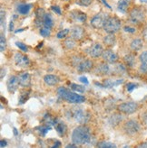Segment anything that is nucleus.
Returning <instances> with one entry per match:
<instances>
[{
    "instance_id": "1",
    "label": "nucleus",
    "mask_w": 147,
    "mask_h": 148,
    "mask_svg": "<svg viewBox=\"0 0 147 148\" xmlns=\"http://www.w3.org/2000/svg\"><path fill=\"white\" fill-rule=\"evenodd\" d=\"M90 128L85 125H81L76 127L72 133V141L77 145H84L91 141Z\"/></svg>"
},
{
    "instance_id": "2",
    "label": "nucleus",
    "mask_w": 147,
    "mask_h": 148,
    "mask_svg": "<svg viewBox=\"0 0 147 148\" xmlns=\"http://www.w3.org/2000/svg\"><path fill=\"white\" fill-rule=\"evenodd\" d=\"M57 95L63 100L69 103H73V104H79V103H83L85 101V98L84 96H81L77 93H75L74 91H71L64 87H60L58 88Z\"/></svg>"
},
{
    "instance_id": "3",
    "label": "nucleus",
    "mask_w": 147,
    "mask_h": 148,
    "mask_svg": "<svg viewBox=\"0 0 147 148\" xmlns=\"http://www.w3.org/2000/svg\"><path fill=\"white\" fill-rule=\"evenodd\" d=\"M104 30L108 34H115L121 28V21L116 16H108L105 22Z\"/></svg>"
},
{
    "instance_id": "4",
    "label": "nucleus",
    "mask_w": 147,
    "mask_h": 148,
    "mask_svg": "<svg viewBox=\"0 0 147 148\" xmlns=\"http://www.w3.org/2000/svg\"><path fill=\"white\" fill-rule=\"evenodd\" d=\"M72 116L76 122L80 125H85L91 118L90 113L82 108H76L74 109L72 112Z\"/></svg>"
},
{
    "instance_id": "5",
    "label": "nucleus",
    "mask_w": 147,
    "mask_h": 148,
    "mask_svg": "<svg viewBox=\"0 0 147 148\" xmlns=\"http://www.w3.org/2000/svg\"><path fill=\"white\" fill-rule=\"evenodd\" d=\"M145 14L144 10L140 6H135L129 12V19L131 23L135 25H140L144 21Z\"/></svg>"
},
{
    "instance_id": "6",
    "label": "nucleus",
    "mask_w": 147,
    "mask_h": 148,
    "mask_svg": "<svg viewBox=\"0 0 147 148\" xmlns=\"http://www.w3.org/2000/svg\"><path fill=\"white\" fill-rule=\"evenodd\" d=\"M95 71L99 75L103 76H109L114 75L115 73V64L114 63H108V62H103L98 64V66L95 68Z\"/></svg>"
},
{
    "instance_id": "7",
    "label": "nucleus",
    "mask_w": 147,
    "mask_h": 148,
    "mask_svg": "<svg viewBox=\"0 0 147 148\" xmlns=\"http://www.w3.org/2000/svg\"><path fill=\"white\" fill-rule=\"evenodd\" d=\"M123 128V131L129 136L136 135L141 129L140 125H139V123L135 119H130V120L126 121L124 123Z\"/></svg>"
},
{
    "instance_id": "8",
    "label": "nucleus",
    "mask_w": 147,
    "mask_h": 148,
    "mask_svg": "<svg viewBox=\"0 0 147 148\" xmlns=\"http://www.w3.org/2000/svg\"><path fill=\"white\" fill-rule=\"evenodd\" d=\"M117 109L120 113L126 114V115H130L135 113V111L138 109V104L135 102L130 101V102H124L120 104L117 107Z\"/></svg>"
},
{
    "instance_id": "9",
    "label": "nucleus",
    "mask_w": 147,
    "mask_h": 148,
    "mask_svg": "<svg viewBox=\"0 0 147 148\" xmlns=\"http://www.w3.org/2000/svg\"><path fill=\"white\" fill-rule=\"evenodd\" d=\"M15 62L17 66L19 67H22V68H26V67H29V65H30V60H29V58L26 56V55H24L23 53H17L15 54Z\"/></svg>"
},
{
    "instance_id": "10",
    "label": "nucleus",
    "mask_w": 147,
    "mask_h": 148,
    "mask_svg": "<svg viewBox=\"0 0 147 148\" xmlns=\"http://www.w3.org/2000/svg\"><path fill=\"white\" fill-rule=\"evenodd\" d=\"M108 16H104L103 14H97L91 19V25L94 28V29H100L104 27L105 22Z\"/></svg>"
},
{
    "instance_id": "11",
    "label": "nucleus",
    "mask_w": 147,
    "mask_h": 148,
    "mask_svg": "<svg viewBox=\"0 0 147 148\" xmlns=\"http://www.w3.org/2000/svg\"><path fill=\"white\" fill-rule=\"evenodd\" d=\"M102 58L105 62L108 63H116V62L118 61V56L116 53H114L112 50L107 49L104 50L102 54Z\"/></svg>"
},
{
    "instance_id": "12",
    "label": "nucleus",
    "mask_w": 147,
    "mask_h": 148,
    "mask_svg": "<svg viewBox=\"0 0 147 148\" xmlns=\"http://www.w3.org/2000/svg\"><path fill=\"white\" fill-rule=\"evenodd\" d=\"M19 79L17 76H10V78L7 79V82H6V88H7V90H8L10 93H15L18 88L19 86Z\"/></svg>"
},
{
    "instance_id": "13",
    "label": "nucleus",
    "mask_w": 147,
    "mask_h": 148,
    "mask_svg": "<svg viewBox=\"0 0 147 148\" xmlns=\"http://www.w3.org/2000/svg\"><path fill=\"white\" fill-rule=\"evenodd\" d=\"M94 67V62L93 61L91 60H88V59H86V60H83L82 62H81L76 67V70L78 72H89Z\"/></svg>"
},
{
    "instance_id": "14",
    "label": "nucleus",
    "mask_w": 147,
    "mask_h": 148,
    "mask_svg": "<svg viewBox=\"0 0 147 148\" xmlns=\"http://www.w3.org/2000/svg\"><path fill=\"white\" fill-rule=\"evenodd\" d=\"M85 34V31L83 27L81 26H75L71 29L70 31V35L73 39H75L76 41H80L82 40Z\"/></svg>"
},
{
    "instance_id": "15",
    "label": "nucleus",
    "mask_w": 147,
    "mask_h": 148,
    "mask_svg": "<svg viewBox=\"0 0 147 148\" xmlns=\"http://www.w3.org/2000/svg\"><path fill=\"white\" fill-rule=\"evenodd\" d=\"M103 51H104V48L100 43H94L89 49V55L92 58H98L102 56Z\"/></svg>"
},
{
    "instance_id": "16",
    "label": "nucleus",
    "mask_w": 147,
    "mask_h": 148,
    "mask_svg": "<svg viewBox=\"0 0 147 148\" xmlns=\"http://www.w3.org/2000/svg\"><path fill=\"white\" fill-rule=\"evenodd\" d=\"M71 18L75 22H80V23H85L87 19L86 14L80 11V10H74L70 13Z\"/></svg>"
},
{
    "instance_id": "17",
    "label": "nucleus",
    "mask_w": 147,
    "mask_h": 148,
    "mask_svg": "<svg viewBox=\"0 0 147 148\" xmlns=\"http://www.w3.org/2000/svg\"><path fill=\"white\" fill-rule=\"evenodd\" d=\"M19 84L23 88H28L31 86V75L29 73H22L18 76Z\"/></svg>"
},
{
    "instance_id": "18",
    "label": "nucleus",
    "mask_w": 147,
    "mask_h": 148,
    "mask_svg": "<svg viewBox=\"0 0 147 148\" xmlns=\"http://www.w3.org/2000/svg\"><path fill=\"white\" fill-rule=\"evenodd\" d=\"M46 16V12L44 8H39L36 9L35 11V23L37 26H41L42 25H44V18H45Z\"/></svg>"
},
{
    "instance_id": "19",
    "label": "nucleus",
    "mask_w": 147,
    "mask_h": 148,
    "mask_svg": "<svg viewBox=\"0 0 147 148\" xmlns=\"http://www.w3.org/2000/svg\"><path fill=\"white\" fill-rule=\"evenodd\" d=\"M55 130L57 132V134L59 135L60 136H64L65 134H67V125H65L64 122L62 121H57L55 120Z\"/></svg>"
},
{
    "instance_id": "20",
    "label": "nucleus",
    "mask_w": 147,
    "mask_h": 148,
    "mask_svg": "<svg viewBox=\"0 0 147 148\" xmlns=\"http://www.w3.org/2000/svg\"><path fill=\"white\" fill-rule=\"evenodd\" d=\"M44 81L48 86H55L59 83L60 79L57 76L54 75V74H47V75L44 77Z\"/></svg>"
},
{
    "instance_id": "21",
    "label": "nucleus",
    "mask_w": 147,
    "mask_h": 148,
    "mask_svg": "<svg viewBox=\"0 0 147 148\" xmlns=\"http://www.w3.org/2000/svg\"><path fill=\"white\" fill-rule=\"evenodd\" d=\"M140 62H141V65H140V71L143 74H147V51H144L141 53L140 57Z\"/></svg>"
},
{
    "instance_id": "22",
    "label": "nucleus",
    "mask_w": 147,
    "mask_h": 148,
    "mask_svg": "<svg viewBox=\"0 0 147 148\" xmlns=\"http://www.w3.org/2000/svg\"><path fill=\"white\" fill-rule=\"evenodd\" d=\"M103 41H104V43L108 47L114 46L115 42H116V39H115V36H114V34H108L107 35H105L104 37Z\"/></svg>"
},
{
    "instance_id": "23",
    "label": "nucleus",
    "mask_w": 147,
    "mask_h": 148,
    "mask_svg": "<svg viewBox=\"0 0 147 148\" xmlns=\"http://www.w3.org/2000/svg\"><path fill=\"white\" fill-rule=\"evenodd\" d=\"M144 46V42L142 39L140 38H136V39H134L132 41L131 44H130V47L131 49L133 50L134 51H140Z\"/></svg>"
},
{
    "instance_id": "24",
    "label": "nucleus",
    "mask_w": 147,
    "mask_h": 148,
    "mask_svg": "<svg viewBox=\"0 0 147 148\" xmlns=\"http://www.w3.org/2000/svg\"><path fill=\"white\" fill-rule=\"evenodd\" d=\"M123 82V79H116V80H113L111 79H106L104 81V87L105 88H113L115 86H118L120 84H122Z\"/></svg>"
},
{
    "instance_id": "25",
    "label": "nucleus",
    "mask_w": 147,
    "mask_h": 148,
    "mask_svg": "<svg viewBox=\"0 0 147 148\" xmlns=\"http://www.w3.org/2000/svg\"><path fill=\"white\" fill-rule=\"evenodd\" d=\"M123 62H124V64L130 68L134 67V65L135 63V56L133 53L126 54L123 57Z\"/></svg>"
},
{
    "instance_id": "26",
    "label": "nucleus",
    "mask_w": 147,
    "mask_h": 148,
    "mask_svg": "<svg viewBox=\"0 0 147 148\" xmlns=\"http://www.w3.org/2000/svg\"><path fill=\"white\" fill-rule=\"evenodd\" d=\"M44 27H46L48 29L53 28L54 26V20L53 17L51 16V14H46L45 18H44Z\"/></svg>"
},
{
    "instance_id": "27",
    "label": "nucleus",
    "mask_w": 147,
    "mask_h": 148,
    "mask_svg": "<svg viewBox=\"0 0 147 148\" xmlns=\"http://www.w3.org/2000/svg\"><path fill=\"white\" fill-rule=\"evenodd\" d=\"M130 3L131 0H120L118 2V9L123 13H126L130 5Z\"/></svg>"
},
{
    "instance_id": "28",
    "label": "nucleus",
    "mask_w": 147,
    "mask_h": 148,
    "mask_svg": "<svg viewBox=\"0 0 147 148\" xmlns=\"http://www.w3.org/2000/svg\"><path fill=\"white\" fill-rule=\"evenodd\" d=\"M63 45L65 49L67 50H72L76 47V40L73 39L72 37H70V38H67L65 39V41L64 42Z\"/></svg>"
},
{
    "instance_id": "29",
    "label": "nucleus",
    "mask_w": 147,
    "mask_h": 148,
    "mask_svg": "<svg viewBox=\"0 0 147 148\" xmlns=\"http://www.w3.org/2000/svg\"><path fill=\"white\" fill-rule=\"evenodd\" d=\"M31 5H19L18 7H17V11L20 14H23V16H25V14H27L29 10H30L31 8Z\"/></svg>"
},
{
    "instance_id": "30",
    "label": "nucleus",
    "mask_w": 147,
    "mask_h": 148,
    "mask_svg": "<svg viewBox=\"0 0 147 148\" xmlns=\"http://www.w3.org/2000/svg\"><path fill=\"white\" fill-rule=\"evenodd\" d=\"M115 73L118 74V75H122V74L126 73V66L122 63H116L115 64Z\"/></svg>"
},
{
    "instance_id": "31",
    "label": "nucleus",
    "mask_w": 147,
    "mask_h": 148,
    "mask_svg": "<svg viewBox=\"0 0 147 148\" xmlns=\"http://www.w3.org/2000/svg\"><path fill=\"white\" fill-rule=\"evenodd\" d=\"M29 95H30V92H29V91H23L20 94V96H19V101H18V103H19L20 105L24 104V103L29 99Z\"/></svg>"
},
{
    "instance_id": "32",
    "label": "nucleus",
    "mask_w": 147,
    "mask_h": 148,
    "mask_svg": "<svg viewBox=\"0 0 147 148\" xmlns=\"http://www.w3.org/2000/svg\"><path fill=\"white\" fill-rule=\"evenodd\" d=\"M70 87H71V88L74 91H76L78 93H84L85 90V86H82V85H77V84H75V83H72Z\"/></svg>"
},
{
    "instance_id": "33",
    "label": "nucleus",
    "mask_w": 147,
    "mask_h": 148,
    "mask_svg": "<svg viewBox=\"0 0 147 148\" xmlns=\"http://www.w3.org/2000/svg\"><path fill=\"white\" fill-rule=\"evenodd\" d=\"M122 120V116H120V115H118V114H114L112 116H111V118L109 119V122L110 123H112L114 125H118L119 124V122Z\"/></svg>"
},
{
    "instance_id": "34",
    "label": "nucleus",
    "mask_w": 147,
    "mask_h": 148,
    "mask_svg": "<svg viewBox=\"0 0 147 148\" xmlns=\"http://www.w3.org/2000/svg\"><path fill=\"white\" fill-rule=\"evenodd\" d=\"M97 147H100V148H115L116 147V145H114L113 143H110V142L103 141V142L98 143Z\"/></svg>"
},
{
    "instance_id": "35",
    "label": "nucleus",
    "mask_w": 147,
    "mask_h": 148,
    "mask_svg": "<svg viewBox=\"0 0 147 148\" xmlns=\"http://www.w3.org/2000/svg\"><path fill=\"white\" fill-rule=\"evenodd\" d=\"M70 33V30L69 29H64V30L60 31L59 33L57 34L56 37L58 39H64L65 37H67L68 35V34Z\"/></svg>"
},
{
    "instance_id": "36",
    "label": "nucleus",
    "mask_w": 147,
    "mask_h": 148,
    "mask_svg": "<svg viewBox=\"0 0 147 148\" xmlns=\"http://www.w3.org/2000/svg\"><path fill=\"white\" fill-rule=\"evenodd\" d=\"M51 129V127L50 125H44V127H39V132H40V136H45L46 135V133L49 131Z\"/></svg>"
},
{
    "instance_id": "37",
    "label": "nucleus",
    "mask_w": 147,
    "mask_h": 148,
    "mask_svg": "<svg viewBox=\"0 0 147 148\" xmlns=\"http://www.w3.org/2000/svg\"><path fill=\"white\" fill-rule=\"evenodd\" d=\"M93 0H76V3L82 6H89L92 4Z\"/></svg>"
},
{
    "instance_id": "38",
    "label": "nucleus",
    "mask_w": 147,
    "mask_h": 148,
    "mask_svg": "<svg viewBox=\"0 0 147 148\" xmlns=\"http://www.w3.org/2000/svg\"><path fill=\"white\" fill-rule=\"evenodd\" d=\"M40 34L43 37H48V36H50V34H51L50 29H48L46 27H42V28H40Z\"/></svg>"
},
{
    "instance_id": "39",
    "label": "nucleus",
    "mask_w": 147,
    "mask_h": 148,
    "mask_svg": "<svg viewBox=\"0 0 147 148\" xmlns=\"http://www.w3.org/2000/svg\"><path fill=\"white\" fill-rule=\"evenodd\" d=\"M137 86H138V85H137L136 83L129 82V83L126 84V90H127V91H128L129 93H131V92H133V90H135V88H137Z\"/></svg>"
},
{
    "instance_id": "40",
    "label": "nucleus",
    "mask_w": 147,
    "mask_h": 148,
    "mask_svg": "<svg viewBox=\"0 0 147 148\" xmlns=\"http://www.w3.org/2000/svg\"><path fill=\"white\" fill-rule=\"evenodd\" d=\"M0 44H1V51H4L6 49V37L4 35L3 33H1V37H0Z\"/></svg>"
},
{
    "instance_id": "41",
    "label": "nucleus",
    "mask_w": 147,
    "mask_h": 148,
    "mask_svg": "<svg viewBox=\"0 0 147 148\" xmlns=\"http://www.w3.org/2000/svg\"><path fill=\"white\" fill-rule=\"evenodd\" d=\"M16 45H17V46L19 48V50H21L22 51H25V53H26V51H28L27 46L26 45L25 43L21 42H16Z\"/></svg>"
},
{
    "instance_id": "42",
    "label": "nucleus",
    "mask_w": 147,
    "mask_h": 148,
    "mask_svg": "<svg viewBox=\"0 0 147 148\" xmlns=\"http://www.w3.org/2000/svg\"><path fill=\"white\" fill-rule=\"evenodd\" d=\"M51 9L53 10V12H55V14H61V9H60V7L58 6V5H52L51 6Z\"/></svg>"
},
{
    "instance_id": "43",
    "label": "nucleus",
    "mask_w": 147,
    "mask_h": 148,
    "mask_svg": "<svg viewBox=\"0 0 147 148\" xmlns=\"http://www.w3.org/2000/svg\"><path fill=\"white\" fill-rule=\"evenodd\" d=\"M123 30L127 32V33H131V34H134L135 32V28L133 27H130V26H124L123 27Z\"/></svg>"
},
{
    "instance_id": "44",
    "label": "nucleus",
    "mask_w": 147,
    "mask_h": 148,
    "mask_svg": "<svg viewBox=\"0 0 147 148\" xmlns=\"http://www.w3.org/2000/svg\"><path fill=\"white\" fill-rule=\"evenodd\" d=\"M79 80L81 81V82H83V83H85V84H88L89 82H88V80H87V79L85 78V77H81L80 79H79Z\"/></svg>"
},
{
    "instance_id": "45",
    "label": "nucleus",
    "mask_w": 147,
    "mask_h": 148,
    "mask_svg": "<svg viewBox=\"0 0 147 148\" xmlns=\"http://www.w3.org/2000/svg\"><path fill=\"white\" fill-rule=\"evenodd\" d=\"M143 37L144 38V40L147 41V26L144 29V31H143Z\"/></svg>"
},
{
    "instance_id": "46",
    "label": "nucleus",
    "mask_w": 147,
    "mask_h": 148,
    "mask_svg": "<svg viewBox=\"0 0 147 148\" xmlns=\"http://www.w3.org/2000/svg\"><path fill=\"white\" fill-rule=\"evenodd\" d=\"M136 147H138V148H147V143H142L141 145H138Z\"/></svg>"
},
{
    "instance_id": "47",
    "label": "nucleus",
    "mask_w": 147,
    "mask_h": 148,
    "mask_svg": "<svg viewBox=\"0 0 147 148\" xmlns=\"http://www.w3.org/2000/svg\"><path fill=\"white\" fill-rule=\"evenodd\" d=\"M6 141H5V140H1V142H0V146L1 147H4V146H6Z\"/></svg>"
},
{
    "instance_id": "48",
    "label": "nucleus",
    "mask_w": 147,
    "mask_h": 148,
    "mask_svg": "<svg viewBox=\"0 0 147 148\" xmlns=\"http://www.w3.org/2000/svg\"><path fill=\"white\" fill-rule=\"evenodd\" d=\"M67 148H76L77 147V145H67V146H65Z\"/></svg>"
},
{
    "instance_id": "49",
    "label": "nucleus",
    "mask_w": 147,
    "mask_h": 148,
    "mask_svg": "<svg viewBox=\"0 0 147 148\" xmlns=\"http://www.w3.org/2000/svg\"><path fill=\"white\" fill-rule=\"evenodd\" d=\"M13 27H14V24H13V21H11V22H10V24H9V31H10V32L13 31V29H14Z\"/></svg>"
},
{
    "instance_id": "50",
    "label": "nucleus",
    "mask_w": 147,
    "mask_h": 148,
    "mask_svg": "<svg viewBox=\"0 0 147 148\" xmlns=\"http://www.w3.org/2000/svg\"><path fill=\"white\" fill-rule=\"evenodd\" d=\"M4 74H6V70L2 69V70H1V79L4 78Z\"/></svg>"
},
{
    "instance_id": "51",
    "label": "nucleus",
    "mask_w": 147,
    "mask_h": 148,
    "mask_svg": "<svg viewBox=\"0 0 147 148\" xmlns=\"http://www.w3.org/2000/svg\"><path fill=\"white\" fill-rule=\"evenodd\" d=\"M102 1H103V2H104V4H105V5H106V6L108 7V8H109V9H111V6H110V5H108V4H107V3H106L105 1V0H102Z\"/></svg>"
},
{
    "instance_id": "52",
    "label": "nucleus",
    "mask_w": 147,
    "mask_h": 148,
    "mask_svg": "<svg viewBox=\"0 0 147 148\" xmlns=\"http://www.w3.org/2000/svg\"><path fill=\"white\" fill-rule=\"evenodd\" d=\"M14 134H15V136H17V128H14Z\"/></svg>"
},
{
    "instance_id": "53",
    "label": "nucleus",
    "mask_w": 147,
    "mask_h": 148,
    "mask_svg": "<svg viewBox=\"0 0 147 148\" xmlns=\"http://www.w3.org/2000/svg\"><path fill=\"white\" fill-rule=\"evenodd\" d=\"M144 123L147 125V116H146V118H144Z\"/></svg>"
},
{
    "instance_id": "54",
    "label": "nucleus",
    "mask_w": 147,
    "mask_h": 148,
    "mask_svg": "<svg viewBox=\"0 0 147 148\" xmlns=\"http://www.w3.org/2000/svg\"><path fill=\"white\" fill-rule=\"evenodd\" d=\"M142 3H147V0H140Z\"/></svg>"
},
{
    "instance_id": "55",
    "label": "nucleus",
    "mask_w": 147,
    "mask_h": 148,
    "mask_svg": "<svg viewBox=\"0 0 147 148\" xmlns=\"http://www.w3.org/2000/svg\"><path fill=\"white\" fill-rule=\"evenodd\" d=\"M63 1H68V0H63Z\"/></svg>"
}]
</instances>
